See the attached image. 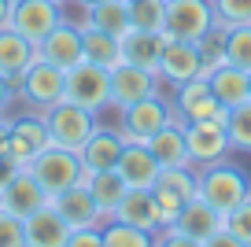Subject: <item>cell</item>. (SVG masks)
I'll use <instances>...</instances> for the list:
<instances>
[{
	"instance_id": "29",
	"label": "cell",
	"mask_w": 251,
	"mask_h": 247,
	"mask_svg": "<svg viewBox=\"0 0 251 247\" xmlns=\"http://www.w3.org/2000/svg\"><path fill=\"white\" fill-rule=\"evenodd\" d=\"M85 185H89V192H93V199L100 203V210L103 214H115V207L122 203V196H126V181H122V173L118 170H100V173H89L85 177Z\"/></svg>"
},
{
	"instance_id": "10",
	"label": "cell",
	"mask_w": 251,
	"mask_h": 247,
	"mask_svg": "<svg viewBox=\"0 0 251 247\" xmlns=\"http://www.w3.org/2000/svg\"><path fill=\"white\" fill-rule=\"evenodd\" d=\"M214 23L218 19H214L211 0H166V37L196 45Z\"/></svg>"
},
{
	"instance_id": "33",
	"label": "cell",
	"mask_w": 251,
	"mask_h": 247,
	"mask_svg": "<svg viewBox=\"0 0 251 247\" xmlns=\"http://www.w3.org/2000/svg\"><path fill=\"white\" fill-rule=\"evenodd\" d=\"M226 133H229V144H233V151H251V100L229 111Z\"/></svg>"
},
{
	"instance_id": "35",
	"label": "cell",
	"mask_w": 251,
	"mask_h": 247,
	"mask_svg": "<svg viewBox=\"0 0 251 247\" xmlns=\"http://www.w3.org/2000/svg\"><path fill=\"white\" fill-rule=\"evenodd\" d=\"M222 26H251V0H211Z\"/></svg>"
},
{
	"instance_id": "3",
	"label": "cell",
	"mask_w": 251,
	"mask_h": 247,
	"mask_svg": "<svg viewBox=\"0 0 251 247\" xmlns=\"http://www.w3.org/2000/svg\"><path fill=\"white\" fill-rule=\"evenodd\" d=\"M118 115H122V125H118V133H122L126 144H148L151 133H159L163 125H170V122L188 125L185 118L174 111V103L166 100V96H159V93H151V96H144V100H137L133 107L118 111Z\"/></svg>"
},
{
	"instance_id": "13",
	"label": "cell",
	"mask_w": 251,
	"mask_h": 247,
	"mask_svg": "<svg viewBox=\"0 0 251 247\" xmlns=\"http://www.w3.org/2000/svg\"><path fill=\"white\" fill-rule=\"evenodd\" d=\"M59 26V4L55 0H15L11 30H19L30 45H41Z\"/></svg>"
},
{
	"instance_id": "30",
	"label": "cell",
	"mask_w": 251,
	"mask_h": 247,
	"mask_svg": "<svg viewBox=\"0 0 251 247\" xmlns=\"http://www.w3.org/2000/svg\"><path fill=\"white\" fill-rule=\"evenodd\" d=\"M100 240L103 247H155V232H144L137 225L118 222V218H107L100 225Z\"/></svg>"
},
{
	"instance_id": "20",
	"label": "cell",
	"mask_w": 251,
	"mask_h": 247,
	"mask_svg": "<svg viewBox=\"0 0 251 247\" xmlns=\"http://www.w3.org/2000/svg\"><path fill=\"white\" fill-rule=\"evenodd\" d=\"M111 218H118V222H126V225H137V229H144V232L163 229L159 203H155V196H151V188H126L122 203L115 207Z\"/></svg>"
},
{
	"instance_id": "16",
	"label": "cell",
	"mask_w": 251,
	"mask_h": 247,
	"mask_svg": "<svg viewBox=\"0 0 251 247\" xmlns=\"http://www.w3.org/2000/svg\"><path fill=\"white\" fill-rule=\"evenodd\" d=\"M203 70V59H200V48L192 41H177V37H166V48H163V59H159V77L166 85H185L192 77H200Z\"/></svg>"
},
{
	"instance_id": "43",
	"label": "cell",
	"mask_w": 251,
	"mask_h": 247,
	"mask_svg": "<svg viewBox=\"0 0 251 247\" xmlns=\"http://www.w3.org/2000/svg\"><path fill=\"white\" fill-rule=\"evenodd\" d=\"M81 4H89V8H93V4H100V0H81Z\"/></svg>"
},
{
	"instance_id": "15",
	"label": "cell",
	"mask_w": 251,
	"mask_h": 247,
	"mask_svg": "<svg viewBox=\"0 0 251 247\" xmlns=\"http://www.w3.org/2000/svg\"><path fill=\"white\" fill-rule=\"evenodd\" d=\"M122 148H126L122 133L96 122V129L89 133V140L78 148L81 166H85V177H89V173H100V170H115L118 159H122Z\"/></svg>"
},
{
	"instance_id": "31",
	"label": "cell",
	"mask_w": 251,
	"mask_h": 247,
	"mask_svg": "<svg viewBox=\"0 0 251 247\" xmlns=\"http://www.w3.org/2000/svg\"><path fill=\"white\" fill-rule=\"evenodd\" d=\"M226 33H229V26L214 23L211 30H207L203 37L196 41L200 59H203V70H200V77H207V74H214L218 67H226Z\"/></svg>"
},
{
	"instance_id": "18",
	"label": "cell",
	"mask_w": 251,
	"mask_h": 247,
	"mask_svg": "<svg viewBox=\"0 0 251 247\" xmlns=\"http://www.w3.org/2000/svg\"><path fill=\"white\" fill-rule=\"evenodd\" d=\"M23 232H26V247H67V236L74 229L63 222V214L52 203H45L30 218H23Z\"/></svg>"
},
{
	"instance_id": "40",
	"label": "cell",
	"mask_w": 251,
	"mask_h": 247,
	"mask_svg": "<svg viewBox=\"0 0 251 247\" xmlns=\"http://www.w3.org/2000/svg\"><path fill=\"white\" fill-rule=\"evenodd\" d=\"M203 247H248V244H244V240H236L229 229H218L214 236H207V240H203Z\"/></svg>"
},
{
	"instance_id": "27",
	"label": "cell",
	"mask_w": 251,
	"mask_h": 247,
	"mask_svg": "<svg viewBox=\"0 0 251 247\" xmlns=\"http://www.w3.org/2000/svg\"><path fill=\"white\" fill-rule=\"evenodd\" d=\"M89 26H96V30L122 41L126 33L133 30V23H129V0H100V4H93L89 8Z\"/></svg>"
},
{
	"instance_id": "24",
	"label": "cell",
	"mask_w": 251,
	"mask_h": 247,
	"mask_svg": "<svg viewBox=\"0 0 251 247\" xmlns=\"http://www.w3.org/2000/svg\"><path fill=\"white\" fill-rule=\"evenodd\" d=\"M33 59H37V45H30L19 30L4 26V30H0V74L15 85V77L23 74Z\"/></svg>"
},
{
	"instance_id": "44",
	"label": "cell",
	"mask_w": 251,
	"mask_h": 247,
	"mask_svg": "<svg viewBox=\"0 0 251 247\" xmlns=\"http://www.w3.org/2000/svg\"><path fill=\"white\" fill-rule=\"evenodd\" d=\"M55 4H67V0H55Z\"/></svg>"
},
{
	"instance_id": "26",
	"label": "cell",
	"mask_w": 251,
	"mask_h": 247,
	"mask_svg": "<svg viewBox=\"0 0 251 247\" xmlns=\"http://www.w3.org/2000/svg\"><path fill=\"white\" fill-rule=\"evenodd\" d=\"M207 85H211V93L218 96V100L226 103L229 111L251 100V81H248V70L233 67V63H226V67H218L214 74H207Z\"/></svg>"
},
{
	"instance_id": "42",
	"label": "cell",
	"mask_w": 251,
	"mask_h": 247,
	"mask_svg": "<svg viewBox=\"0 0 251 247\" xmlns=\"http://www.w3.org/2000/svg\"><path fill=\"white\" fill-rule=\"evenodd\" d=\"M11 11H15V0H0V30L11 26Z\"/></svg>"
},
{
	"instance_id": "17",
	"label": "cell",
	"mask_w": 251,
	"mask_h": 247,
	"mask_svg": "<svg viewBox=\"0 0 251 247\" xmlns=\"http://www.w3.org/2000/svg\"><path fill=\"white\" fill-rule=\"evenodd\" d=\"M45 203H48V192L37 185V177H33L26 166L15 170L11 181L0 188V210H8V214H15V218H30L33 210H41Z\"/></svg>"
},
{
	"instance_id": "8",
	"label": "cell",
	"mask_w": 251,
	"mask_h": 247,
	"mask_svg": "<svg viewBox=\"0 0 251 247\" xmlns=\"http://www.w3.org/2000/svg\"><path fill=\"white\" fill-rule=\"evenodd\" d=\"M48 144H52V140H48L45 115H33L30 111V115H11V133H8V140L0 144V151L23 170V166H30Z\"/></svg>"
},
{
	"instance_id": "19",
	"label": "cell",
	"mask_w": 251,
	"mask_h": 247,
	"mask_svg": "<svg viewBox=\"0 0 251 247\" xmlns=\"http://www.w3.org/2000/svg\"><path fill=\"white\" fill-rule=\"evenodd\" d=\"M37 55H41L45 63H52V67H59V70L78 67V63L85 59V52H81V30L59 23V26H55V30L37 45Z\"/></svg>"
},
{
	"instance_id": "38",
	"label": "cell",
	"mask_w": 251,
	"mask_h": 247,
	"mask_svg": "<svg viewBox=\"0 0 251 247\" xmlns=\"http://www.w3.org/2000/svg\"><path fill=\"white\" fill-rule=\"evenodd\" d=\"M155 247H203V240H192L185 232H177L174 225H166V229L155 232Z\"/></svg>"
},
{
	"instance_id": "6",
	"label": "cell",
	"mask_w": 251,
	"mask_h": 247,
	"mask_svg": "<svg viewBox=\"0 0 251 247\" xmlns=\"http://www.w3.org/2000/svg\"><path fill=\"white\" fill-rule=\"evenodd\" d=\"M45 125H48V140H52L55 148L78 151V148L89 140V133L96 129V115L63 96L59 103H52V107L45 111Z\"/></svg>"
},
{
	"instance_id": "9",
	"label": "cell",
	"mask_w": 251,
	"mask_h": 247,
	"mask_svg": "<svg viewBox=\"0 0 251 247\" xmlns=\"http://www.w3.org/2000/svg\"><path fill=\"white\" fill-rule=\"evenodd\" d=\"M174 111H177L185 122H226L229 118V107L211 93L207 77H192L185 85L174 89Z\"/></svg>"
},
{
	"instance_id": "22",
	"label": "cell",
	"mask_w": 251,
	"mask_h": 247,
	"mask_svg": "<svg viewBox=\"0 0 251 247\" xmlns=\"http://www.w3.org/2000/svg\"><path fill=\"white\" fill-rule=\"evenodd\" d=\"M166 48V33H151V30H129L122 37V63L144 67L151 74H159V59Z\"/></svg>"
},
{
	"instance_id": "41",
	"label": "cell",
	"mask_w": 251,
	"mask_h": 247,
	"mask_svg": "<svg viewBox=\"0 0 251 247\" xmlns=\"http://www.w3.org/2000/svg\"><path fill=\"white\" fill-rule=\"evenodd\" d=\"M11 100H15V85H11L8 77L0 74V115H8V107H11Z\"/></svg>"
},
{
	"instance_id": "1",
	"label": "cell",
	"mask_w": 251,
	"mask_h": 247,
	"mask_svg": "<svg viewBox=\"0 0 251 247\" xmlns=\"http://www.w3.org/2000/svg\"><path fill=\"white\" fill-rule=\"evenodd\" d=\"M196 196L207 199L218 214H229L251 196V181L240 166L222 159V162H211V166H196Z\"/></svg>"
},
{
	"instance_id": "4",
	"label": "cell",
	"mask_w": 251,
	"mask_h": 247,
	"mask_svg": "<svg viewBox=\"0 0 251 247\" xmlns=\"http://www.w3.org/2000/svg\"><path fill=\"white\" fill-rule=\"evenodd\" d=\"M26 170L37 177V185L48 192V199L59 192H67L71 185H81L85 181V166H81V155L71 151V148H55L48 144L37 159L26 166Z\"/></svg>"
},
{
	"instance_id": "37",
	"label": "cell",
	"mask_w": 251,
	"mask_h": 247,
	"mask_svg": "<svg viewBox=\"0 0 251 247\" xmlns=\"http://www.w3.org/2000/svg\"><path fill=\"white\" fill-rule=\"evenodd\" d=\"M0 247H26V232H23V218L0 210Z\"/></svg>"
},
{
	"instance_id": "12",
	"label": "cell",
	"mask_w": 251,
	"mask_h": 247,
	"mask_svg": "<svg viewBox=\"0 0 251 247\" xmlns=\"http://www.w3.org/2000/svg\"><path fill=\"white\" fill-rule=\"evenodd\" d=\"M185 144H188L192 166H211V162L229 159V151H233L226 122H188L185 125Z\"/></svg>"
},
{
	"instance_id": "11",
	"label": "cell",
	"mask_w": 251,
	"mask_h": 247,
	"mask_svg": "<svg viewBox=\"0 0 251 247\" xmlns=\"http://www.w3.org/2000/svg\"><path fill=\"white\" fill-rule=\"evenodd\" d=\"M159 85H163L159 74H151V70H144V67H133V63H118V67L111 70V107L115 111L133 107L137 100L159 93Z\"/></svg>"
},
{
	"instance_id": "36",
	"label": "cell",
	"mask_w": 251,
	"mask_h": 247,
	"mask_svg": "<svg viewBox=\"0 0 251 247\" xmlns=\"http://www.w3.org/2000/svg\"><path fill=\"white\" fill-rule=\"evenodd\" d=\"M222 229H229L236 240H244V244L251 247V196L240 207H233L229 214H222Z\"/></svg>"
},
{
	"instance_id": "34",
	"label": "cell",
	"mask_w": 251,
	"mask_h": 247,
	"mask_svg": "<svg viewBox=\"0 0 251 247\" xmlns=\"http://www.w3.org/2000/svg\"><path fill=\"white\" fill-rule=\"evenodd\" d=\"M226 63L251 74V26H229L226 33Z\"/></svg>"
},
{
	"instance_id": "45",
	"label": "cell",
	"mask_w": 251,
	"mask_h": 247,
	"mask_svg": "<svg viewBox=\"0 0 251 247\" xmlns=\"http://www.w3.org/2000/svg\"><path fill=\"white\" fill-rule=\"evenodd\" d=\"M248 81H251V74H248Z\"/></svg>"
},
{
	"instance_id": "32",
	"label": "cell",
	"mask_w": 251,
	"mask_h": 247,
	"mask_svg": "<svg viewBox=\"0 0 251 247\" xmlns=\"http://www.w3.org/2000/svg\"><path fill=\"white\" fill-rule=\"evenodd\" d=\"M129 23L133 30L166 33V0H129Z\"/></svg>"
},
{
	"instance_id": "39",
	"label": "cell",
	"mask_w": 251,
	"mask_h": 247,
	"mask_svg": "<svg viewBox=\"0 0 251 247\" xmlns=\"http://www.w3.org/2000/svg\"><path fill=\"white\" fill-rule=\"evenodd\" d=\"M67 247H103L100 225H96V229H74L71 236H67Z\"/></svg>"
},
{
	"instance_id": "5",
	"label": "cell",
	"mask_w": 251,
	"mask_h": 247,
	"mask_svg": "<svg viewBox=\"0 0 251 247\" xmlns=\"http://www.w3.org/2000/svg\"><path fill=\"white\" fill-rule=\"evenodd\" d=\"M67 100H74L78 107L93 111V115H100V111L111 107V70L100 67V63H89L81 59L78 67L67 70Z\"/></svg>"
},
{
	"instance_id": "21",
	"label": "cell",
	"mask_w": 251,
	"mask_h": 247,
	"mask_svg": "<svg viewBox=\"0 0 251 247\" xmlns=\"http://www.w3.org/2000/svg\"><path fill=\"white\" fill-rule=\"evenodd\" d=\"M115 170L122 173L126 188H151L163 166H159L155 155L148 151V144H126L122 148V159H118Z\"/></svg>"
},
{
	"instance_id": "7",
	"label": "cell",
	"mask_w": 251,
	"mask_h": 247,
	"mask_svg": "<svg viewBox=\"0 0 251 247\" xmlns=\"http://www.w3.org/2000/svg\"><path fill=\"white\" fill-rule=\"evenodd\" d=\"M151 196L159 203V218H163V229L174 225V218L181 214L192 196H196V166H163L151 185Z\"/></svg>"
},
{
	"instance_id": "14",
	"label": "cell",
	"mask_w": 251,
	"mask_h": 247,
	"mask_svg": "<svg viewBox=\"0 0 251 247\" xmlns=\"http://www.w3.org/2000/svg\"><path fill=\"white\" fill-rule=\"evenodd\" d=\"M48 203L63 214V222L71 225V229H96V225L107 222V214H103L100 203L93 199V192H89L85 181H81V185H71L67 192H59V196H52Z\"/></svg>"
},
{
	"instance_id": "25",
	"label": "cell",
	"mask_w": 251,
	"mask_h": 247,
	"mask_svg": "<svg viewBox=\"0 0 251 247\" xmlns=\"http://www.w3.org/2000/svg\"><path fill=\"white\" fill-rule=\"evenodd\" d=\"M148 151L155 155L159 166H192L188 159V144H185V125L181 122H170L163 125L159 133L148 137Z\"/></svg>"
},
{
	"instance_id": "2",
	"label": "cell",
	"mask_w": 251,
	"mask_h": 247,
	"mask_svg": "<svg viewBox=\"0 0 251 247\" xmlns=\"http://www.w3.org/2000/svg\"><path fill=\"white\" fill-rule=\"evenodd\" d=\"M63 93H67V70L45 63L41 55L15 77V100H23L33 115H45L52 103L63 100Z\"/></svg>"
},
{
	"instance_id": "23",
	"label": "cell",
	"mask_w": 251,
	"mask_h": 247,
	"mask_svg": "<svg viewBox=\"0 0 251 247\" xmlns=\"http://www.w3.org/2000/svg\"><path fill=\"white\" fill-rule=\"evenodd\" d=\"M174 229L185 232V236H192V240H207V236H214V232L222 229V214L207 199L192 196V199L181 207V214L174 218Z\"/></svg>"
},
{
	"instance_id": "28",
	"label": "cell",
	"mask_w": 251,
	"mask_h": 247,
	"mask_svg": "<svg viewBox=\"0 0 251 247\" xmlns=\"http://www.w3.org/2000/svg\"><path fill=\"white\" fill-rule=\"evenodd\" d=\"M81 52H85L89 63H100V67L115 70L122 63V41L103 33V30H96V26H85L81 30Z\"/></svg>"
}]
</instances>
